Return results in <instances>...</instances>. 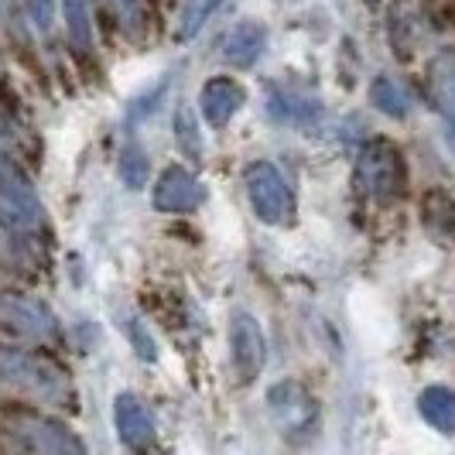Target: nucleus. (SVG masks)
Here are the masks:
<instances>
[{
	"mask_svg": "<svg viewBox=\"0 0 455 455\" xmlns=\"http://www.w3.org/2000/svg\"><path fill=\"white\" fill-rule=\"evenodd\" d=\"M199 203V185L192 182V175H185L182 168H172L158 188V205L164 212H185Z\"/></svg>",
	"mask_w": 455,
	"mask_h": 455,
	"instance_id": "6e6552de",
	"label": "nucleus"
},
{
	"mask_svg": "<svg viewBox=\"0 0 455 455\" xmlns=\"http://www.w3.org/2000/svg\"><path fill=\"white\" fill-rule=\"evenodd\" d=\"M432 96L438 110L455 120V55H438L432 66Z\"/></svg>",
	"mask_w": 455,
	"mask_h": 455,
	"instance_id": "9b49d317",
	"label": "nucleus"
},
{
	"mask_svg": "<svg viewBox=\"0 0 455 455\" xmlns=\"http://www.w3.org/2000/svg\"><path fill=\"white\" fill-rule=\"evenodd\" d=\"M267 404L281 425V435H301V442H305L319 428V401L312 397V390H305L295 380L277 384L267 394Z\"/></svg>",
	"mask_w": 455,
	"mask_h": 455,
	"instance_id": "7ed1b4c3",
	"label": "nucleus"
},
{
	"mask_svg": "<svg viewBox=\"0 0 455 455\" xmlns=\"http://www.w3.org/2000/svg\"><path fill=\"white\" fill-rule=\"evenodd\" d=\"M240 103H243V90L229 79H212L203 92V110L216 127H223L229 116L240 110Z\"/></svg>",
	"mask_w": 455,
	"mask_h": 455,
	"instance_id": "0eeeda50",
	"label": "nucleus"
},
{
	"mask_svg": "<svg viewBox=\"0 0 455 455\" xmlns=\"http://www.w3.org/2000/svg\"><path fill=\"white\" fill-rule=\"evenodd\" d=\"M264 42H267L264 28H257V24H240V28L229 35L227 59L236 68H251L253 62L260 59V52H264Z\"/></svg>",
	"mask_w": 455,
	"mask_h": 455,
	"instance_id": "1a4fd4ad",
	"label": "nucleus"
},
{
	"mask_svg": "<svg viewBox=\"0 0 455 455\" xmlns=\"http://www.w3.org/2000/svg\"><path fill=\"white\" fill-rule=\"evenodd\" d=\"M370 100H373V107H377L380 114L394 116V120H404L408 110H411L408 92L401 90L390 76H377V79L370 83Z\"/></svg>",
	"mask_w": 455,
	"mask_h": 455,
	"instance_id": "9d476101",
	"label": "nucleus"
},
{
	"mask_svg": "<svg viewBox=\"0 0 455 455\" xmlns=\"http://www.w3.org/2000/svg\"><path fill=\"white\" fill-rule=\"evenodd\" d=\"M418 411L432 425L435 432L455 435V390L449 387H425L418 394Z\"/></svg>",
	"mask_w": 455,
	"mask_h": 455,
	"instance_id": "423d86ee",
	"label": "nucleus"
},
{
	"mask_svg": "<svg viewBox=\"0 0 455 455\" xmlns=\"http://www.w3.org/2000/svg\"><path fill=\"white\" fill-rule=\"evenodd\" d=\"M353 182L360 188V196H366L370 203L377 205L404 203L411 185L404 151L394 140H387V137H370L363 148H360Z\"/></svg>",
	"mask_w": 455,
	"mask_h": 455,
	"instance_id": "f257e3e1",
	"label": "nucleus"
},
{
	"mask_svg": "<svg viewBox=\"0 0 455 455\" xmlns=\"http://www.w3.org/2000/svg\"><path fill=\"white\" fill-rule=\"evenodd\" d=\"M271 110L277 120H284V124H301V127H312L315 120L322 116V107L319 100H298V96H274Z\"/></svg>",
	"mask_w": 455,
	"mask_h": 455,
	"instance_id": "f8f14e48",
	"label": "nucleus"
},
{
	"mask_svg": "<svg viewBox=\"0 0 455 455\" xmlns=\"http://www.w3.org/2000/svg\"><path fill=\"white\" fill-rule=\"evenodd\" d=\"M421 223L438 243H455V196L442 185H432L421 196Z\"/></svg>",
	"mask_w": 455,
	"mask_h": 455,
	"instance_id": "39448f33",
	"label": "nucleus"
},
{
	"mask_svg": "<svg viewBox=\"0 0 455 455\" xmlns=\"http://www.w3.org/2000/svg\"><path fill=\"white\" fill-rule=\"evenodd\" d=\"M247 196H251L257 220H264L271 227H291L295 223V192L288 188L284 175L274 164L257 161L247 168Z\"/></svg>",
	"mask_w": 455,
	"mask_h": 455,
	"instance_id": "f03ea898",
	"label": "nucleus"
},
{
	"mask_svg": "<svg viewBox=\"0 0 455 455\" xmlns=\"http://www.w3.org/2000/svg\"><path fill=\"white\" fill-rule=\"evenodd\" d=\"M223 0H188V11H185V24H182V35H192V31H199L203 21L220 7Z\"/></svg>",
	"mask_w": 455,
	"mask_h": 455,
	"instance_id": "ddd939ff",
	"label": "nucleus"
},
{
	"mask_svg": "<svg viewBox=\"0 0 455 455\" xmlns=\"http://www.w3.org/2000/svg\"><path fill=\"white\" fill-rule=\"evenodd\" d=\"M233 360H236V370H240V380L251 384L253 377L260 373L264 366V332L253 315L240 312L233 319Z\"/></svg>",
	"mask_w": 455,
	"mask_h": 455,
	"instance_id": "20e7f679",
	"label": "nucleus"
}]
</instances>
